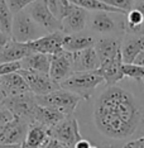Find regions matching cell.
Listing matches in <instances>:
<instances>
[{
	"label": "cell",
	"instance_id": "6da1fadb",
	"mask_svg": "<svg viewBox=\"0 0 144 148\" xmlns=\"http://www.w3.org/2000/svg\"><path fill=\"white\" fill-rule=\"evenodd\" d=\"M93 124L99 133L114 140L132 138L144 124V109L136 96L125 87L110 85L93 105Z\"/></svg>",
	"mask_w": 144,
	"mask_h": 148
},
{
	"label": "cell",
	"instance_id": "7a4b0ae2",
	"mask_svg": "<svg viewBox=\"0 0 144 148\" xmlns=\"http://www.w3.org/2000/svg\"><path fill=\"white\" fill-rule=\"evenodd\" d=\"M104 82V79L96 71H83V72H73L67 79L59 84L62 89L75 92L82 100H90L93 95V91L98 86Z\"/></svg>",
	"mask_w": 144,
	"mask_h": 148
},
{
	"label": "cell",
	"instance_id": "3957f363",
	"mask_svg": "<svg viewBox=\"0 0 144 148\" xmlns=\"http://www.w3.org/2000/svg\"><path fill=\"white\" fill-rule=\"evenodd\" d=\"M34 96L39 105L52 108V109L65 114V115H71L75 113V109L77 108L78 103L82 100L75 92L68 91V90L62 89V87L53 90L48 94H44V95Z\"/></svg>",
	"mask_w": 144,
	"mask_h": 148
},
{
	"label": "cell",
	"instance_id": "277c9868",
	"mask_svg": "<svg viewBox=\"0 0 144 148\" xmlns=\"http://www.w3.org/2000/svg\"><path fill=\"white\" fill-rule=\"evenodd\" d=\"M46 33L47 32L39 24H37L25 9L15 13L13 16L12 39L14 41L27 43L44 36Z\"/></svg>",
	"mask_w": 144,
	"mask_h": 148
},
{
	"label": "cell",
	"instance_id": "5b68a950",
	"mask_svg": "<svg viewBox=\"0 0 144 148\" xmlns=\"http://www.w3.org/2000/svg\"><path fill=\"white\" fill-rule=\"evenodd\" d=\"M48 134L51 138H55L59 142L65 143L70 148H73L80 139H82V136L80 133L78 122L73 116V114L66 115L53 127L48 128Z\"/></svg>",
	"mask_w": 144,
	"mask_h": 148
},
{
	"label": "cell",
	"instance_id": "8992f818",
	"mask_svg": "<svg viewBox=\"0 0 144 148\" xmlns=\"http://www.w3.org/2000/svg\"><path fill=\"white\" fill-rule=\"evenodd\" d=\"M35 96L31 91L23 92L14 96H6L4 100V106L12 110L14 115L27 120L29 124L34 123V113L37 109Z\"/></svg>",
	"mask_w": 144,
	"mask_h": 148
},
{
	"label": "cell",
	"instance_id": "52a82bcc",
	"mask_svg": "<svg viewBox=\"0 0 144 148\" xmlns=\"http://www.w3.org/2000/svg\"><path fill=\"white\" fill-rule=\"evenodd\" d=\"M25 10L34 19L37 24L41 25L47 33L62 31L61 21L49 10L44 0H34L27 6Z\"/></svg>",
	"mask_w": 144,
	"mask_h": 148
},
{
	"label": "cell",
	"instance_id": "ba28073f",
	"mask_svg": "<svg viewBox=\"0 0 144 148\" xmlns=\"http://www.w3.org/2000/svg\"><path fill=\"white\" fill-rule=\"evenodd\" d=\"M18 72H20L23 77L25 79L29 87V91L33 95H44V94H48L53 91V90L61 87L59 84L55 82L51 79L49 73L31 71V70H24V69H20Z\"/></svg>",
	"mask_w": 144,
	"mask_h": 148
},
{
	"label": "cell",
	"instance_id": "9c48e42d",
	"mask_svg": "<svg viewBox=\"0 0 144 148\" xmlns=\"http://www.w3.org/2000/svg\"><path fill=\"white\" fill-rule=\"evenodd\" d=\"M49 76L55 82L61 84L73 73V55L66 49L51 55V65H49Z\"/></svg>",
	"mask_w": 144,
	"mask_h": 148
},
{
	"label": "cell",
	"instance_id": "30bf717a",
	"mask_svg": "<svg viewBox=\"0 0 144 148\" xmlns=\"http://www.w3.org/2000/svg\"><path fill=\"white\" fill-rule=\"evenodd\" d=\"M63 37L65 33L62 31H56L51 33H46L44 36L39 37L34 41L27 42L29 48L33 52H41L46 55H55L63 49Z\"/></svg>",
	"mask_w": 144,
	"mask_h": 148
},
{
	"label": "cell",
	"instance_id": "8fae6325",
	"mask_svg": "<svg viewBox=\"0 0 144 148\" xmlns=\"http://www.w3.org/2000/svg\"><path fill=\"white\" fill-rule=\"evenodd\" d=\"M28 128H29V123L27 120L14 115V118L0 132V143H6V144L24 143Z\"/></svg>",
	"mask_w": 144,
	"mask_h": 148
},
{
	"label": "cell",
	"instance_id": "7c38bea8",
	"mask_svg": "<svg viewBox=\"0 0 144 148\" xmlns=\"http://www.w3.org/2000/svg\"><path fill=\"white\" fill-rule=\"evenodd\" d=\"M89 22V12L86 9L73 4L71 12L61 21L62 32L65 34L82 32L86 28Z\"/></svg>",
	"mask_w": 144,
	"mask_h": 148
},
{
	"label": "cell",
	"instance_id": "4fadbf2b",
	"mask_svg": "<svg viewBox=\"0 0 144 148\" xmlns=\"http://www.w3.org/2000/svg\"><path fill=\"white\" fill-rule=\"evenodd\" d=\"M72 55L73 72L95 71L100 67V60L93 47H89V48L81 49L77 52H72Z\"/></svg>",
	"mask_w": 144,
	"mask_h": 148
},
{
	"label": "cell",
	"instance_id": "5bb4252c",
	"mask_svg": "<svg viewBox=\"0 0 144 148\" xmlns=\"http://www.w3.org/2000/svg\"><path fill=\"white\" fill-rule=\"evenodd\" d=\"M93 48L98 53L100 63L106 62L121 53V41L118 37H102L96 39Z\"/></svg>",
	"mask_w": 144,
	"mask_h": 148
},
{
	"label": "cell",
	"instance_id": "9a60e30c",
	"mask_svg": "<svg viewBox=\"0 0 144 148\" xmlns=\"http://www.w3.org/2000/svg\"><path fill=\"white\" fill-rule=\"evenodd\" d=\"M89 24L92 32L100 33V34H111L118 32L119 24L115 19L110 15L109 12H95L90 16L89 15Z\"/></svg>",
	"mask_w": 144,
	"mask_h": 148
},
{
	"label": "cell",
	"instance_id": "2e32d148",
	"mask_svg": "<svg viewBox=\"0 0 144 148\" xmlns=\"http://www.w3.org/2000/svg\"><path fill=\"white\" fill-rule=\"evenodd\" d=\"M0 90L5 94V96H14L28 92L29 87L20 72H13L0 76Z\"/></svg>",
	"mask_w": 144,
	"mask_h": 148
},
{
	"label": "cell",
	"instance_id": "e0dca14e",
	"mask_svg": "<svg viewBox=\"0 0 144 148\" xmlns=\"http://www.w3.org/2000/svg\"><path fill=\"white\" fill-rule=\"evenodd\" d=\"M123 57L121 53L119 56H116L115 58L110 60L106 62H101L100 67L96 71L102 76L104 81L108 86L110 85H115L119 81H121L124 79V75L121 72V66H123Z\"/></svg>",
	"mask_w": 144,
	"mask_h": 148
},
{
	"label": "cell",
	"instance_id": "ac0fdd59",
	"mask_svg": "<svg viewBox=\"0 0 144 148\" xmlns=\"http://www.w3.org/2000/svg\"><path fill=\"white\" fill-rule=\"evenodd\" d=\"M33 52L27 43L9 39L3 47H0V63L10 61H22L25 56Z\"/></svg>",
	"mask_w": 144,
	"mask_h": 148
},
{
	"label": "cell",
	"instance_id": "d6986e66",
	"mask_svg": "<svg viewBox=\"0 0 144 148\" xmlns=\"http://www.w3.org/2000/svg\"><path fill=\"white\" fill-rule=\"evenodd\" d=\"M96 39L90 34V33H70V34H65L63 37V49L68 52H77L81 49L89 48V47L95 46Z\"/></svg>",
	"mask_w": 144,
	"mask_h": 148
},
{
	"label": "cell",
	"instance_id": "ffe728a7",
	"mask_svg": "<svg viewBox=\"0 0 144 148\" xmlns=\"http://www.w3.org/2000/svg\"><path fill=\"white\" fill-rule=\"evenodd\" d=\"M144 49V34H134L121 42V57L124 63H133L135 57Z\"/></svg>",
	"mask_w": 144,
	"mask_h": 148
},
{
	"label": "cell",
	"instance_id": "44dd1931",
	"mask_svg": "<svg viewBox=\"0 0 144 148\" xmlns=\"http://www.w3.org/2000/svg\"><path fill=\"white\" fill-rule=\"evenodd\" d=\"M20 62H22V69L24 70L48 73L49 65H51V55H46V53H41V52H31Z\"/></svg>",
	"mask_w": 144,
	"mask_h": 148
},
{
	"label": "cell",
	"instance_id": "7402d4cb",
	"mask_svg": "<svg viewBox=\"0 0 144 148\" xmlns=\"http://www.w3.org/2000/svg\"><path fill=\"white\" fill-rule=\"evenodd\" d=\"M48 139H49L48 128L43 127L38 123H33L29 124L28 132H27L24 140V146L27 148H43Z\"/></svg>",
	"mask_w": 144,
	"mask_h": 148
},
{
	"label": "cell",
	"instance_id": "603a6c76",
	"mask_svg": "<svg viewBox=\"0 0 144 148\" xmlns=\"http://www.w3.org/2000/svg\"><path fill=\"white\" fill-rule=\"evenodd\" d=\"M65 116V114L57 112L52 108H47L38 104L34 113V123H38L46 128H51Z\"/></svg>",
	"mask_w": 144,
	"mask_h": 148
},
{
	"label": "cell",
	"instance_id": "cb8c5ba5",
	"mask_svg": "<svg viewBox=\"0 0 144 148\" xmlns=\"http://www.w3.org/2000/svg\"><path fill=\"white\" fill-rule=\"evenodd\" d=\"M72 4L81 6V8L86 9L87 12H109V13H118V14H126L125 12L120 10L118 8L106 4V3L101 1V0H70Z\"/></svg>",
	"mask_w": 144,
	"mask_h": 148
},
{
	"label": "cell",
	"instance_id": "d4e9b609",
	"mask_svg": "<svg viewBox=\"0 0 144 148\" xmlns=\"http://www.w3.org/2000/svg\"><path fill=\"white\" fill-rule=\"evenodd\" d=\"M13 12L9 8L6 0H0V31L8 34L12 38V24H13Z\"/></svg>",
	"mask_w": 144,
	"mask_h": 148
},
{
	"label": "cell",
	"instance_id": "484cf974",
	"mask_svg": "<svg viewBox=\"0 0 144 148\" xmlns=\"http://www.w3.org/2000/svg\"><path fill=\"white\" fill-rule=\"evenodd\" d=\"M44 3L47 4L49 10H51L59 21H62L73 8V4L70 0H44Z\"/></svg>",
	"mask_w": 144,
	"mask_h": 148
},
{
	"label": "cell",
	"instance_id": "4316f807",
	"mask_svg": "<svg viewBox=\"0 0 144 148\" xmlns=\"http://www.w3.org/2000/svg\"><path fill=\"white\" fill-rule=\"evenodd\" d=\"M121 72L124 77H129V79L140 81L144 76V66H139L135 63H123Z\"/></svg>",
	"mask_w": 144,
	"mask_h": 148
},
{
	"label": "cell",
	"instance_id": "83f0119b",
	"mask_svg": "<svg viewBox=\"0 0 144 148\" xmlns=\"http://www.w3.org/2000/svg\"><path fill=\"white\" fill-rule=\"evenodd\" d=\"M101 1L126 13V12H129L130 9L135 8V4L138 0H101Z\"/></svg>",
	"mask_w": 144,
	"mask_h": 148
},
{
	"label": "cell",
	"instance_id": "f1b7e54d",
	"mask_svg": "<svg viewBox=\"0 0 144 148\" xmlns=\"http://www.w3.org/2000/svg\"><path fill=\"white\" fill-rule=\"evenodd\" d=\"M22 69L20 61H10V62H1L0 63V76L8 75V73L18 72Z\"/></svg>",
	"mask_w": 144,
	"mask_h": 148
},
{
	"label": "cell",
	"instance_id": "f546056e",
	"mask_svg": "<svg viewBox=\"0 0 144 148\" xmlns=\"http://www.w3.org/2000/svg\"><path fill=\"white\" fill-rule=\"evenodd\" d=\"M33 1H34V0H6L9 8H10V10L13 12V14L23 10V9H25L27 6Z\"/></svg>",
	"mask_w": 144,
	"mask_h": 148
},
{
	"label": "cell",
	"instance_id": "4dcf8cb0",
	"mask_svg": "<svg viewBox=\"0 0 144 148\" xmlns=\"http://www.w3.org/2000/svg\"><path fill=\"white\" fill-rule=\"evenodd\" d=\"M13 118H14V114L12 113L10 109H8L4 105L0 106V132L4 129V127L10 122Z\"/></svg>",
	"mask_w": 144,
	"mask_h": 148
},
{
	"label": "cell",
	"instance_id": "1f68e13d",
	"mask_svg": "<svg viewBox=\"0 0 144 148\" xmlns=\"http://www.w3.org/2000/svg\"><path fill=\"white\" fill-rule=\"evenodd\" d=\"M121 148H144V136L126 142Z\"/></svg>",
	"mask_w": 144,
	"mask_h": 148
},
{
	"label": "cell",
	"instance_id": "d6a6232c",
	"mask_svg": "<svg viewBox=\"0 0 144 148\" xmlns=\"http://www.w3.org/2000/svg\"><path fill=\"white\" fill-rule=\"evenodd\" d=\"M43 148H70V147L66 146L65 143H62V142H59V140L55 139V138L49 137V139L47 140V143L44 144V147Z\"/></svg>",
	"mask_w": 144,
	"mask_h": 148
},
{
	"label": "cell",
	"instance_id": "836d02e7",
	"mask_svg": "<svg viewBox=\"0 0 144 148\" xmlns=\"http://www.w3.org/2000/svg\"><path fill=\"white\" fill-rule=\"evenodd\" d=\"M90 147H91V143H90L89 140H86V139L82 138V139H80L78 142L75 144L73 148H90Z\"/></svg>",
	"mask_w": 144,
	"mask_h": 148
},
{
	"label": "cell",
	"instance_id": "e575fe53",
	"mask_svg": "<svg viewBox=\"0 0 144 148\" xmlns=\"http://www.w3.org/2000/svg\"><path fill=\"white\" fill-rule=\"evenodd\" d=\"M133 63H135V65H139V66H144V51H142L138 56L135 57V60H134Z\"/></svg>",
	"mask_w": 144,
	"mask_h": 148
},
{
	"label": "cell",
	"instance_id": "d590c367",
	"mask_svg": "<svg viewBox=\"0 0 144 148\" xmlns=\"http://www.w3.org/2000/svg\"><path fill=\"white\" fill-rule=\"evenodd\" d=\"M10 39V37H9L8 34H5V33H3L1 31H0V47H3L5 45L6 42Z\"/></svg>",
	"mask_w": 144,
	"mask_h": 148
},
{
	"label": "cell",
	"instance_id": "8d00e7d4",
	"mask_svg": "<svg viewBox=\"0 0 144 148\" xmlns=\"http://www.w3.org/2000/svg\"><path fill=\"white\" fill-rule=\"evenodd\" d=\"M23 143H15V144H6V143H0V148H22Z\"/></svg>",
	"mask_w": 144,
	"mask_h": 148
},
{
	"label": "cell",
	"instance_id": "74e56055",
	"mask_svg": "<svg viewBox=\"0 0 144 148\" xmlns=\"http://www.w3.org/2000/svg\"><path fill=\"white\" fill-rule=\"evenodd\" d=\"M5 94L1 91V90H0V106H3L4 105V100H5Z\"/></svg>",
	"mask_w": 144,
	"mask_h": 148
},
{
	"label": "cell",
	"instance_id": "f35d334b",
	"mask_svg": "<svg viewBox=\"0 0 144 148\" xmlns=\"http://www.w3.org/2000/svg\"><path fill=\"white\" fill-rule=\"evenodd\" d=\"M138 34H144V22H143V24L140 25V28L138 31Z\"/></svg>",
	"mask_w": 144,
	"mask_h": 148
},
{
	"label": "cell",
	"instance_id": "ab89813d",
	"mask_svg": "<svg viewBox=\"0 0 144 148\" xmlns=\"http://www.w3.org/2000/svg\"><path fill=\"white\" fill-rule=\"evenodd\" d=\"M140 81H142V82H143V85H144V76L142 77V80H140Z\"/></svg>",
	"mask_w": 144,
	"mask_h": 148
},
{
	"label": "cell",
	"instance_id": "60d3db41",
	"mask_svg": "<svg viewBox=\"0 0 144 148\" xmlns=\"http://www.w3.org/2000/svg\"><path fill=\"white\" fill-rule=\"evenodd\" d=\"M90 148H98V147H95V146H91V147H90Z\"/></svg>",
	"mask_w": 144,
	"mask_h": 148
},
{
	"label": "cell",
	"instance_id": "b9f144b4",
	"mask_svg": "<svg viewBox=\"0 0 144 148\" xmlns=\"http://www.w3.org/2000/svg\"><path fill=\"white\" fill-rule=\"evenodd\" d=\"M22 148H24V143H23V147H22Z\"/></svg>",
	"mask_w": 144,
	"mask_h": 148
},
{
	"label": "cell",
	"instance_id": "7bdbcfd3",
	"mask_svg": "<svg viewBox=\"0 0 144 148\" xmlns=\"http://www.w3.org/2000/svg\"><path fill=\"white\" fill-rule=\"evenodd\" d=\"M24 148H27V147H25V146H24Z\"/></svg>",
	"mask_w": 144,
	"mask_h": 148
},
{
	"label": "cell",
	"instance_id": "ee69618b",
	"mask_svg": "<svg viewBox=\"0 0 144 148\" xmlns=\"http://www.w3.org/2000/svg\"><path fill=\"white\" fill-rule=\"evenodd\" d=\"M143 51H144V49H143Z\"/></svg>",
	"mask_w": 144,
	"mask_h": 148
}]
</instances>
